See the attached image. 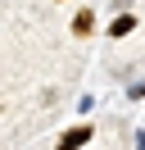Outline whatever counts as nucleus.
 I'll list each match as a JSON object with an SVG mask.
<instances>
[{"instance_id": "nucleus-1", "label": "nucleus", "mask_w": 145, "mask_h": 150, "mask_svg": "<svg viewBox=\"0 0 145 150\" xmlns=\"http://www.w3.org/2000/svg\"><path fill=\"white\" fill-rule=\"evenodd\" d=\"M91 137H95L91 127H72V132H63V137H59V150H82Z\"/></svg>"}, {"instance_id": "nucleus-2", "label": "nucleus", "mask_w": 145, "mask_h": 150, "mask_svg": "<svg viewBox=\"0 0 145 150\" xmlns=\"http://www.w3.org/2000/svg\"><path fill=\"white\" fill-rule=\"evenodd\" d=\"M91 28H95V9H77V18H72V37H91Z\"/></svg>"}, {"instance_id": "nucleus-3", "label": "nucleus", "mask_w": 145, "mask_h": 150, "mask_svg": "<svg viewBox=\"0 0 145 150\" xmlns=\"http://www.w3.org/2000/svg\"><path fill=\"white\" fill-rule=\"evenodd\" d=\"M136 28V18H132V14H122V18H118L113 23V28H109V32H113V37H127V32H132Z\"/></svg>"}]
</instances>
